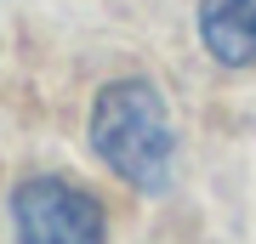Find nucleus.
<instances>
[{"instance_id": "1", "label": "nucleus", "mask_w": 256, "mask_h": 244, "mask_svg": "<svg viewBox=\"0 0 256 244\" xmlns=\"http://www.w3.org/2000/svg\"><path fill=\"white\" fill-rule=\"evenodd\" d=\"M92 148L102 165L137 193H160L171 182V114L148 80H114L92 108Z\"/></svg>"}, {"instance_id": "3", "label": "nucleus", "mask_w": 256, "mask_h": 244, "mask_svg": "<svg viewBox=\"0 0 256 244\" xmlns=\"http://www.w3.org/2000/svg\"><path fill=\"white\" fill-rule=\"evenodd\" d=\"M200 40L216 63H256V0H200Z\"/></svg>"}, {"instance_id": "2", "label": "nucleus", "mask_w": 256, "mask_h": 244, "mask_svg": "<svg viewBox=\"0 0 256 244\" xmlns=\"http://www.w3.org/2000/svg\"><path fill=\"white\" fill-rule=\"evenodd\" d=\"M18 244H102V205L63 176H34L12 193Z\"/></svg>"}]
</instances>
